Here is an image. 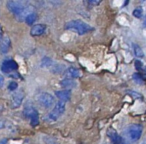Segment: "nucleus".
Here are the masks:
<instances>
[{
  "label": "nucleus",
  "mask_w": 146,
  "mask_h": 144,
  "mask_svg": "<svg viewBox=\"0 0 146 144\" xmlns=\"http://www.w3.org/2000/svg\"><path fill=\"white\" fill-rule=\"evenodd\" d=\"M134 65H135V68H136V70H137L138 71H139V72H142V71H144V66H143V63H142L140 60H136V61H135V64H134Z\"/></svg>",
  "instance_id": "obj_19"
},
{
  "label": "nucleus",
  "mask_w": 146,
  "mask_h": 144,
  "mask_svg": "<svg viewBox=\"0 0 146 144\" xmlns=\"http://www.w3.org/2000/svg\"><path fill=\"white\" fill-rule=\"evenodd\" d=\"M10 40L7 35H3L0 38V51L6 53L10 49Z\"/></svg>",
  "instance_id": "obj_9"
},
{
  "label": "nucleus",
  "mask_w": 146,
  "mask_h": 144,
  "mask_svg": "<svg viewBox=\"0 0 146 144\" xmlns=\"http://www.w3.org/2000/svg\"><path fill=\"white\" fill-rule=\"evenodd\" d=\"M133 52H134V54H135L136 57H138V58H143V57L145 56L142 48H141L139 45L133 43Z\"/></svg>",
  "instance_id": "obj_14"
},
{
  "label": "nucleus",
  "mask_w": 146,
  "mask_h": 144,
  "mask_svg": "<svg viewBox=\"0 0 146 144\" xmlns=\"http://www.w3.org/2000/svg\"><path fill=\"white\" fill-rule=\"evenodd\" d=\"M3 84H4V79L2 76H0V88H3Z\"/></svg>",
  "instance_id": "obj_23"
},
{
  "label": "nucleus",
  "mask_w": 146,
  "mask_h": 144,
  "mask_svg": "<svg viewBox=\"0 0 146 144\" xmlns=\"http://www.w3.org/2000/svg\"><path fill=\"white\" fill-rule=\"evenodd\" d=\"M56 97L60 100V101L62 102H67L70 100L71 98V91L69 89L67 90H61V91H56Z\"/></svg>",
  "instance_id": "obj_10"
},
{
  "label": "nucleus",
  "mask_w": 146,
  "mask_h": 144,
  "mask_svg": "<svg viewBox=\"0 0 146 144\" xmlns=\"http://www.w3.org/2000/svg\"><path fill=\"white\" fill-rule=\"evenodd\" d=\"M2 127H3V123H2V122L0 121V129H1Z\"/></svg>",
  "instance_id": "obj_26"
},
{
  "label": "nucleus",
  "mask_w": 146,
  "mask_h": 144,
  "mask_svg": "<svg viewBox=\"0 0 146 144\" xmlns=\"http://www.w3.org/2000/svg\"><path fill=\"white\" fill-rule=\"evenodd\" d=\"M45 26L43 25V24H37V25H34L32 28H31V34L33 36H39L41 34H43L45 31Z\"/></svg>",
  "instance_id": "obj_12"
},
{
  "label": "nucleus",
  "mask_w": 146,
  "mask_h": 144,
  "mask_svg": "<svg viewBox=\"0 0 146 144\" xmlns=\"http://www.w3.org/2000/svg\"><path fill=\"white\" fill-rule=\"evenodd\" d=\"M142 133H143V126L141 125L133 124L127 128V137L133 142H136L139 140V138L142 136Z\"/></svg>",
  "instance_id": "obj_3"
},
{
  "label": "nucleus",
  "mask_w": 146,
  "mask_h": 144,
  "mask_svg": "<svg viewBox=\"0 0 146 144\" xmlns=\"http://www.w3.org/2000/svg\"><path fill=\"white\" fill-rule=\"evenodd\" d=\"M36 18H37V16H36L35 13H31L30 15H28L27 16V18H26L25 20H26V22H27L28 25H33V22L36 21Z\"/></svg>",
  "instance_id": "obj_16"
},
{
  "label": "nucleus",
  "mask_w": 146,
  "mask_h": 144,
  "mask_svg": "<svg viewBox=\"0 0 146 144\" xmlns=\"http://www.w3.org/2000/svg\"><path fill=\"white\" fill-rule=\"evenodd\" d=\"M127 93H128L129 94H131L132 96H134V97H136V98H138V99H139V98H142L141 94H138V93H136V92H132V91H128Z\"/></svg>",
  "instance_id": "obj_21"
},
{
  "label": "nucleus",
  "mask_w": 146,
  "mask_h": 144,
  "mask_svg": "<svg viewBox=\"0 0 146 144\" xmlns=\"http://www.w3.org/2000/svg\"><path fill=\"white\" fill-rule=\"evenodd\" d=\"M107 136L110 139V141L114 144H126V142L124 139L116 132L115 130L113 128H110L107 131Z\"/></svg>",
  "instance_id": "obj_8"
},
{
  "label": "nucleus",
  "mask_w": 146,
  "mask_h": 144,
  "mask_svg": "<svg viewBox=\"0 0 146 144\" xmlns=\"http://www.w3.org/2000/svg\"><path fill=\"white\" fill-rule=\"evenodd\" d=\"M23 114L25 117L31 119V125L33 126H36L38 125V113L37 110L33 106H27L23 111Z\"/></svg>",
  "instance_id": "obj_5"
},
{
  "label": "nucleus",
  "mask_w": 146,
  "mask_h": 144,
  "mask_svg": "<svg viewBox=\"0 0 146 144\" xmlns=\"http://www.w3.org/2000/svg\"><path fill=\"white\" fill-rule=\"evenodd\" d=\"M54 97L49 93H42L38 96V102L45 108L50 107L54 104Z\"/></svg>",
  "instance_id": "obj_6"
},
{
  "label": "nucleus",
  "mask_w": 146,
  "mask_h": 144,
  "mask_svg": "<svg viewBox=\"0 0 146 144\" xmlns=\"http://www.w3.org/2000/svg\"><path fill=\"white\" fill-rule=\"evenodd\" d=\"M17 88H18V84H17V82H11L9 84V86H8V88H9L10 91H15Z\"/></svg>",
  "instance_id": "obj_20"
},
{
  "label": "nucleus",
  "mask_w": 146,
  "mask_h": 144,
  "mask_svg": "<svg viewBox=\"0 0 146 144\" xmlns=\"http://www.w3.org/2000/svg\"><path fill=\"white\" fill-rule=\"evenodd\" d=\"M65 28L68 30L74 31L80 35H83L93 30V27L81 20H73L67 22L65 25Z\"/></svg>",
  "instance_id": "obj_1"
},
{
  "label": "nucleus",
  "mask_w": 146,
  "mask_h": 144,
  "mask_svg": "<svg viewBox=\"0 0 146 144\" xmlns=\"http://www.w3.org/2000/svg\"><path fill=\"white\" fill-rule=\"evenodd\" d=\"M64 112H65V102L58 101L56 104L54 109L48 114V119L50 121H56L62 115Z\"/></svg>",
  "instance_id": "obj_4"
},
{
  "label": "nucleus",
  "mask_w": 146,
  "mask_h": 144,
  "mask_svg": "<svg viewBox=\"0 0 146 144\" xmlns=\"http://www.w3.org/2000/svg\"><path fill=\"white\" fill-rule=\"evenodd\" d=\"M51 64H52V60H51L50 58L45 57V58H44L42 59V61H41V66H42V67L47 68V67L51 66Z\"/></svg>",
  "instance_id": "obj_17"
},
{
  "label": "nucleus",
  "mask_w": 146,
  "mask_h": 144,
  "mask_svg": "<svg viewBox=\"0 0 146 144\" xmlns=\"http://www.w3.org/2000/svg\"><path fill=\"white\" fill-rule=\"evenodd\" d=\"M133 15L136 18L140 19V18L143 16V9H142L141 8H137V9H135L133 11Z\"/></svg>",
  "instance_id": "obj_18"
},
{
  "label": "nucleus",
  "mask_w": 146,
  "mask_h": 144,
  "mask_svg": "<svg viewBox=\"0 0 146 144\" xmlns=\"http://www.w3.org/2000/svg\"><path fill=\"white\" fill-rule=\"evenodd\" d=\"M7 7L10 12H12L16 16H19L29 6H27V3L24 1H9L7 3Z\"/></svg>",
  "instance_id": "obj_2"
},
{
  "label": "nucleus",
  "mask_w": 146,
  "mask_h": 144,
  "mask_svg": "<svg viewBox=\"0 0 146 144\" xmlns=\"http://www.w3.org/2000/svg\"><path fill=\"white\" fill-rule=\"evenodd\" d=\"M143 27H146V17L145 19V21H144V22H143Z\"/></svg>",
  "instance_id": "obj_25"
},
{
  "label": "nucleus",
  "mask_w": 146,
  "mask_h": 144,
  "mask_svg": "<svg viewBox=\"0 0 146 144\" xmlns=\"http://www.w3.org/2000/svg\"><path fill=\"white\" fill-rule=\"evenodd\" d=\"M18 69V64L14 59L4 60L1 65V70L3 73H9Z\"/></svg>",
  "instance_id": "obj_7"
},
{
  "label": "nucleus",
  "mask_w": 146,
  "mask_h": 144,
  "mask_svg": "<svg viewBox=\"0 0 146 144\" xmlns=\"http://www.w3.org/2000/svg\"><path fill=\"white\" fill-rule=\"evenodd\" d=\"M88 3L92 4V5H98L101 1H98V0H90V1H87Z\"/></svg>",
  "instance_id": "obj_22"
},
{
  "label": "nucleus",
  "mask_w": 146,
  "mask_h": 144,
  "mask_svg": "<svg viewBox=\"0 0 146 144\" xmlns=\"http://www.w3.org/2000/svg\"><path fill=\"white\" fill-rule=\"evenodd\" d=\"M64 75L68 79H71V78H78V77H80L81 73L78 69L71 67V68H68L64 72Z\"/></svg>",
  "instance_id": "obj_13"
},
{
  "label": "nucleus",
  "mask_w": 146,
  "mask_h": 144,
  "mask_svg": "<svg viewBox=\"0 0 146 144\" xmlns=\"http://www.w3.org/2000/svg\"><path fill=\"white\" fill-rule=\"evenodd\" d=\"M0 144H7V139H2L0 141Z\"/></svg>",
  "instance_id": "obj_24"
},
{
  "label": "nucleus",
  "mask_w": 146,
  "mask_h": 144,
  "mask_svg": "<svg viewBox=\"0 0 146 144\" xmlns=\"http://www.w3.org/2000/svg\"><path fill=\"white\" fill-rule=\"evenodd\" d=\"M144 73L146 74V67H145V69H144Z\"/></svg>",
  "instance_id": "obj_27"
},
{
  "label": "nucleus",
  "mask_w": 146,
  "mask_h": 144,
  "mask_svg": "<svg viewBox=\"0 0 146 144\" xmlns=\"http://www.w3.org/2000/svg\"><path fill=\"white\" fill-rule=\"evenodd\" d=\"M24 98V94L22 92H18L16 93L13 97H12V108H17L21 106L22 100Z\"/></svg>",
  "instance_id": "obj_11"
},
{
  "label": "nucleus",
  "mask_w": 146,
  "mask_h": 144,
  "mask_svg": "<svg viewBox=\"0 0 146 144\" xmlns=\"http://www.w3.org/2000/svg\"><path fill=\"white\" fill-rule=\"evenodd\" d=\"M61 86H62L63 88H74L76 84H75V82L73 81V80H71V79H64V80H62V82H61Z\"/></svg>",
  "instance_id": "obj_15"
}]
</instances>
